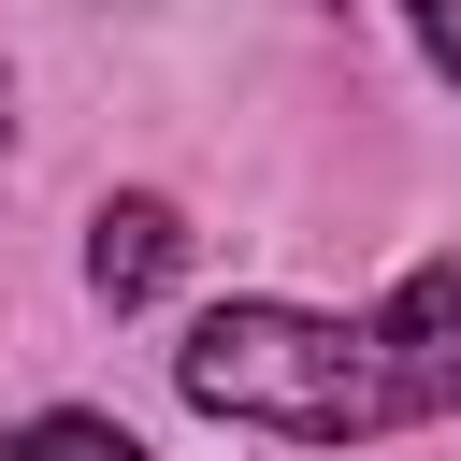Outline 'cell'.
I'll use <instances>...</instances> for the list:
<instances>
[{
  "instance_id": "1",
  "label": "cell",
  "mask_w": 461,
  "mask_h": 461,
  "mask_svg": "<svg viewBox=\"0 0 461 461\" xmlns=\"http://www.w3.org/2000/svg\"><path fill=\"white\" fill-rule=\"evenodd\" d=\"M173 389L202 418H245V432H288V447H360V432L403 418L375 317H317V303H216L173 346Z\"/></svg>"
},
{
  "instance_id": "2",
  "label": "cell",
  "mask_w": 461,
  "mask_h": 461,
  "mask_svg": "<svg viewBox=\"0 0 461 461\" xmlns=\"http://www.w3.org/2000/svg\"><path fill=\"white\" fill-rule=\"evenodd\" d=\"M375 360H389V403L403 418H447L461 403V259H418L375 317Z\"/></svg>"
},
{
  "instance_id": "3",
  "label": "cell",
  "mask_w": 461,
  "mask_h": 461,
  "mask_svg": "<svg viewBox=\"0 0 461 461\" xmlns=\"http://www.w3.org/2000/svg\"><path fill=\"white\" fill-rule=\"evenodd\" d=\"M173 274H187V216H173V202H101V216H86V288H101L115 317L158 303Z\"/></svg>"
},
{
  "instance_id": "4",
  "label": "cell",
  "mask_w": 461,
  "mask_h": 461,
  "mask_svg": "<svg viewBox=\"0 0 461 461\" xmlns=\"http://www.w3.org/2000/svg\"><path fill=\"white\" fill-rule=\"evenodd\" d=\"M0 461H144V447H130L115 418H86V403H43V418H29Z\"/></svg>"
},
{
  "instance_id": "5",
  "label": "cell",
  "mask_w": 461,
  "mask_h": 461,
  "mask_svg": "<svg viewBox=\"0 0 461 461\" xmlns=\"http://www.w3.org/2000/svg\"><path fill=\"white\" fill-rule=\"evenodd\" d=\"M403 14H418V43H432V72L461 86V0H403Z\"/></svg>"
}]
</instances>
